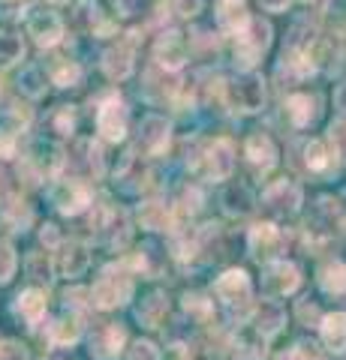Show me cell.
<instances>
[{"label": "cell", "instance_id": "cell-1", "mask_svg": "<svg viewBox=\"0 0 346 360\" xmlns=\"http://www.w3.org/2000/svg\"><path fill=\"white\" fill-rule=\"evenodd\" d=\"M130 297H132V279L127 274H115L111 267L97 279V285L91 291L94 307L99 309H115L121 303H127Z\"/></svg>", "mask_w": 346, "mask_h": 360}, {"label": "cell", "instance_id": "cell-2", "mask_svg": "<svg viewBox=\"0 0 346 360\" xmlns=\"http://www.w3.org/2000/svg\"><path fill=\"white\" fill-rule=\"evenodd\" d=\"M268 42H271V25L262 21V18H250L247 30L238 37V49H235L238 63L250 70V66L256 63V58H259V54L268 49Z\"/></svg>", "mask_w": 346, "mask_h": 360}, {"label": "cell", "instance_id": "cell-3", "mask_svg": "<svg viewBox=\"0 0 346 360\" xmlns=\"http://www.w3.org/2000/svg\"><path fill=\"white\" fill-rule=\"evenodd\" d=\"M51 205L58 207L63 217H75V213H82L91 205V189L79 184V180H61V184L51 189Z\"/></svg>", "mask_w": 346, "mask_h": 360}, {"label": "cell", "instance_id": "cell-4", "mask_svg": "<svg viewBox=\"0 0 346 360\" xmlns=\"http://www.w3.org/2000/svg\"><path fill=\"white\" fill-rule=\"evenodd\" d=\"M97 129L106 141H121L127 135V108L118 96L106 99L97 111Z\"/></svg>", "mask_w": 346, "mask_h": 360}, {"label": "cell", "instance_id": "cell-5", "mask_svg": "<svg viewBox=\"0 0 346 360\" xmlns=\"http://www.w3.org/2000/svg\"><path fill=\"white\" fill-rule=\"evenodd\" d=\"M250 276L244 274V270H226L217 283H214V295L226 303V307H238V303H247L250 300Z\"/></svg>", "mask_w": 346, "mask_h": 360}, {"label": "cell", "instance_id": "cell-6", "mask_svg": "<svg viewBox=\"0 0 346 360\" xmlns=\"http://www.w3.org/2000/svg\"><path fill=\"white\" fill-rule=\"evenodd\" d=\"M127 345V330L121 324H106L91 336V354L97 360H118L124 354Z\"/></svg>", "mask_w": 346, "mask_h": 360}, {"label": "cell", "instance_id": "cell-7", "mask_svg": "<svg viewBox=\"0 0 346 360\" xmlns=\"http://www.w3.org/2000/svg\"><path fill=\"white\" fill-rule=\"evenodd\" d=\"M232 99H235V105L241 111H259L262 103H265V84L259 75H241L235 84H232Z\"/></svg>", "mask_w": 346, "mask_h": 360}, {"label": "cell", "instance_id": "cell-8", "mask_svg": "<svg viewBox=\"0 0 346 360\" xmlns=\"http://www.w3.org/2000/svg\"><path fill=\"white\" fill-rule=\"evenodd\" d=\"M169 120L160 117V115H148L142 120V129H139V141H142V148L148 150V153H160L166 150V144H169Z\"/></svg>", "mask_w": 346, "mask_h": 360}, {"label": "cell", "instance_id": "cell-9", "mask_svg": "<svg viewBox=\"0 0 346 360\" xmlns=\"http://www.w3.org/2000/svg\"><path fill=\"white\" fill-rule=\"evenodd\" d=\"M265 205L277 213H292L301 205V189L292 180H277V184L265 189Z\"/></svg>", "mask_w": 346, "mask_h": 360}, {"label": "cell", "instance_id": "cell-10", "mask_svg": "<svg viewBox=\"0 0 346 360\" xmlns=\"http://www.w3.org/2000/svg\"><path fill=\"white\" fill-rule=\"evenodd\" d=\"M265 285H268V291H274V295H292V291L301 285V274H298L295 264L277 262V264L268 267Z\"/></svg>", "mask_w": 346, "mask_h": 360}, {"label": "cell", "instance_id": "cell-11", "mask_svg": "<svg viewBox=\"0 0 346 360\" xmlns=\"http://www.w3.org/2000/svg\"><path fill=\"white\" fill-rule=\"evenodd\" d=\"M27 30H30V37L37 39L39 45H46V49L58 45L61 37H63V25H61V18L54 13H33Z\"/></svg>", "mask_w": 346, "mask_h": 360}, {"label": "cell", "instance_id": "cell-12", "mask_svg": "<svg viewBox=\"0 0 346 360\" xmlns=\"http://www.w3.org/2000/svg\"><path fill=\"white\" fill-rule=\"evenodd\" d=\"M205 162H208L211 177L226 180V177H232V172H235V148H232L229 141H214L208 156H205Z\"/></svg>", "mask_w": 346, "mask_h": 360}, {"label": "cell", "instance_id": "cell-13", "mask_svg": "<svg viewBox=\"0 0 346 360\" xmlns=\"http://www.w3.org/2000/svg\"><path fill=\"white\" fill-rule=\"evenodd\" d=\"M217 25L223 33H235V37H241V33L247 30L250 15H247V9H244L241 0H223L220 13H217Z\"/></svg>", "mask_w": 346, "mask_h": 360}, {"label": "cell", "instance_id": "cell-14", "mask_svg": "<svg viewBox=\"0 0 346 360\" xmlns=\"http://www.w3.org/2000/svg\"><path fill=\"white\" fill-rule=\"evenodd\" d=\"M277 246H280V231H277L274 225L262 222L250 231V252H253V258H259V262L271 258L277 252Z\"/></svg>", "mask_w": 346, "mask_h": 360}, {"label": "cell", "instance_id": "cell-15", "mask_svg": "<svg viewBox=\"0 0 346 360\" xmlns=\"http://www.w3.org/2000/svg\"><path fill=\"white\" fill-rule=\"evenodd\" d=\"M139 222L148 231L172 229V207L163 205V201H144V205H139Z\"/></svg>", "mask_w": 346, "mask_h": 360}, {"label": "cell", "instance_id": "cell-16", "mask_svg": "<svg viewBox=\"0 0 346 360\" xmlns=\"http://www.w3.org/2000/svg\"><path fill=\"white\" fill-rule=\"evenodd\" d=\"M157 60L166 70H181L187 60V49L178 33H163V39L157 42Z\"/></svg>", "mask_w": 346, "mask_h": 360}, {"label": "cell", "instance_id": "cell-17", "mask_svg": "<svg viewBox=\"0 0 346 360\" xmlns=\"http://www.w3.org/2000/svg\"><path fill=\"white\" fill-rule=\"evenodd\" d=\"M244 153H247V160H250L256 168H271V165L277 162V148H274V141L268 139V135H262V132L250 135Z\"/></svg>", "mask_w": 346, "mask_h": 360}, {"label": "cell", "instance_id": "cell-18", "mask_svg": "<svg viewBox=\"0 0 346 360\" xmlns=\"http://www.w3.org/2000/svg\"><path fill=\"white\" fill-rule=\"evenodd\" d=\"M46 307H49V300L42 291L37 288H27V291H21V295L16 297V312L25 319L27 324H37L42 315H46Z\"/></svg>", "mask_w": 346, "mask_h": 360}, {"label": "cell", "instance_id": "cell-19", "mask_svg": "<svg viewBox=\"0 0 346 360\" xmlns=\"http://www.w3.org/2000/svg\"><path fill=\"white\" fill-rule=\"evenodd\" d=\"M322 340L331 352H346V315L343 312H334L322 319Z\"/></svg>", "mask_w": 346, "mask_h": 360}, {"label": "cell", "instance_id": "cell-20", "mask_svg": "<svg viewBox=\"0 0 346 360\" xmlns=\"http://www.w3.org/2000/svg\"><path fill=\"white\" fill-rule=\"evenodd\" d=\"M79 336H82V324L75 315H61L54 324H49V340L54 345H75L79 342Z\"/></svg>", "mask_w": 346, "mask_h": 360}, {"label": "cell", "instance_id": "cell-21", "mask_svg": "<svg viewBox=\"0 0 346 360\" xmlns=\"http://www.w3.org/2000/svg\"><path fill=\"white\" fill-rule=\"evenodd\" d=\"M87 264H91V255H87V250H85L82 243H70L63 250V255H61V274L66 279L82 276L85 270H87Z\"/></svg>", "mask_w": 346, "mask_h": 360}, {"label": "cell", "instance_id": "cell-22", "mask_svg": "<svg viewBox=\"0 0 346 360\" xmlns=\"http://www.w3.org/2000/svg\"><path fill=\"white\" fill-rule=\"evenodd\" d=\"M103 70L109 72V78H127L132 72V51H130V45H115V49H109L106 58H103Z\"/></svg>", "mask_w": 346, "mask_h": 360}, {"label": "cell", "instance_id": "cell-23", "mask_svg": "<svg viewBox=\"0 0 346 360\" xmlns=\"http://www.w3.org/2000/svg\"><path fill=\"white\" fill-rule=\"evenodd\" d=\"M280 328H283L280 303H262V307L256 309V330H259L262 336H274Z\"/></svg>", "mask_w": 346, "mask_h": 360}, {"label": "cell", "instance_id": "cell-24", "mask_svg": "<svg viewBox=\"0 0 346 360\" xmlns=\"http://www.w3.org/2000/svg\"><path fill=\"white\" fill-rule=\"evenodd\" d=\"M286 115L289 120L295 123V127H307L310 120H314V99L304 96V94H295L286 99Z\"/></svg>", "mask_w": 346, "mask_h": 360}, {"label": "cell", "instance_id": "cell-25", "mask_svg": "<svg viewBox=\"0 0 346 360\" xmlns=\"http://www.w3.org/2000/svg\"><path fill=\"white\" fill-rule=\"evenodd\" d=\"M163 315H166V297L160 295V291L142 300V307H139V321L144 324V328H160Z\"/></svg>", "mask_w": 346, "mask_h": 360}, {"label": "cell", "instance_id": "cell-26", "mask_svg": "<svg viewBox=\"0 0 346 360\" xmlns=\"http://www.w3.org/2000/svg\"><path fill=\"white\" fill-rule=\"evenodd\" d=\"M319 285L326 295H343L346 291V264L334 262L319 274Z\"/></svg>", "mask_w": 346, "mask_h": 360}, {"label": "cell", "instance_id": "cell-27", "mask_svg": "<svg viewBox=\"0 0 346 360\" xmlns=\"http://www.w3.org/2000/svg\"><path fill=\"white\" fill-rule=\"evenodd\" d=\"M18 87H21V94L30 96V99H39L42 94H46V75H42L39 66H30V70L21 72L18 78Z\"/></svg>", "mask_w": 346, "mask_h": 360}, {"label": "cell", "instance_id": "cell-28", "mask_svg": "<svg viewBox=\"0 0 346 360\" xmlns=\"http://www.w3.org/2000/svg\"><path fill=\"white\" fill-rule=\"evenodd\" d=\"M25 267H27V276L33 283H46V285L51 283V262H49L46 252H30Z\"/></svg>", "mask_w": 346, "mask_h": 360}, {"label": "cell", "instance_id": "cell-29", "mask_svg": "<svg viewBox=\"0 0 346 360\" xmlns=\"http://www.w3.org/2000/svg\"><path fill=\"white\" fill-rule=\"evenodd\" d=\"M21 58H25V45H21V39L13 37V33L0 37V66H13Z\"/></svg>", "mask_w": 346, "mask_h": 360}, {"label": "cell", "instance_id": "cell-30", "mask_svg": "<svg viewBox=\"0 0 346 360\" xmlns=\"http://www.w3.org/2000/svg\"><path fill=\"white\" fill-rule=\"evenodd\" d=\"M223 205H226V213H232V217H244V213H250V195H247V189L244 186H235V189H229L226 198H223Z\"/></svg>", "mask_w": 346, "mask_h": 360}, {"label": "cell", "instance_id": "cell-31", "mask_svg": "<svg viewBox=\"0 0 346 360\" xmlns=\"http://www.w3.org/2000/svg\"><path fill=\"white\" fill-rule=\"evenodd\" d=\"M16 267H18V258H16V250L9 240H0V285L9 283L16 276Z\"/></svg>", "mask_w": 346, "mask_h": 360}, {"label": "cell", "instance_id": "cell-32", "mask_svg": "<svg viewBox=\"0 0 346 360\" xmlns=\"http://www.w3.org/2000/svg\"><path fill=\"white\" fill-rule=\"evenodd\" d=\"M304 160H307V165L314 168V172H322V168H328V144L326 141H319V139H314L304 148Z\"/></svg>", "mask_w": 346, "mask_h": 360}, {"label": "cell", "instance_id": "cell-33", "mask_svg": "<svg viewBox=\"0 0 346 360\" xmlns=\"http://www.w3.org/2000/svg\"><path fill=\"white\" fill-rule=\"evenodd\" d=\"M283 360H326V354H322L314 342H298Z\"/></svg>", "mask_w": 346, "mask_h": 360}, {"label": "cell", "instance_id": "cell-34", "mask_svg": "<svg viewBox=\"0 0 346 360\" xmlns=\"http://www.w3.org/2000/svg\"><path fill=\"white\" fill-rule=\"evenodd\" d=\"M79 78H82L79 66L66 63V66H61V70L54 72V84H58V87H75V84H79Z\"/></svg>", "mask_w": 346, "mask_h": 360}, {"label": "cell", "instance_id": "cell-35", "mask_svg": "<svg viewBox=\"0 0 346 360\" xmlns=\"http://www.w3.org/2000/svg\"><path fill=\"white\" fill-rule=\"evenodd\" d=\"M130 360H163V354L157 352V345H154V342L139 340L136 345L130 348Z\"/></svg>", "mask_w": 346, "mask_h": 360}, {"label": "cell", "instance_id": "cell-36", "mask_svg": "<svg viewBox=\"0 0 346 360\" xmlns=\"http://www.w3.org/2000/svg\"><path fill=\"white\" fill-rule=\"evenodd\" d=\"M184 309L193 312V315H202V319H205V315L211 312V303L205 297H199V295H187L184 297Z\"/></svg>", "mask_w": 346, "mask_h": 360}, {"label": "cell", "instance_id": "cell-37", "mask_svg": "<svg viewBox=\"0 0 346 360\" xmlns=\"http://www.w3.org/2000/svg\"><path fill=\"white\" fill-rule=\"evenodd\" d=\"M75 127V117H73V111L70 108H61L58 111V117H54V132H61V135H70Z\"/></svg>", "mask_w": 346, "mask_h": 360}, {"label": "cell", "instance_id": "cell-38", "mask_svg": "<svg viewBox=\"0 0 346 360\" xmlns=\"http://www.w3.org/2000/svg\"><path fill=\"white\" fill-rule=\"evenodd\" d=\"M202 6H205V0H175L178 15H184V18L199 15V13H202Z\"/></svg>", "mask_w": 346, "mask_h": 360}, {"label": "cell", "instance_id": "cell-39", "mask_svg": "<svg viewBox=\"0 0 346 360\" xmlns=\"http://www.w3.org/2000/svg\"><path fill=\"white\" fill-rule=\"evenodd\" d=\"M0 360H30V357H27V352L21 345L4 342V345H0Z\"/></svg>", "mask_w": 346, "mask_h": 360}, {"label": "cell", "instance_id": "cell-40", "mask_svg": "<svg viewBox=\"0 0 346 360\" xmlns=\"http://www.w3.org/2000/svg\"><path fill=\"white\" fill-rule=\"evenodd\" d=\"M13 153H16V135L9 132V129H0V156L9 160Z\"/></svg>", "mask_w": 346, "mask_h": 360}, {"label": "cell", "instance_id": "cell-41", "mask_svg": "<svg viewBox=\"0 0 346 360\" xmlns=\"http://www.w3.org/2000/svg\"><path fill=\"white\" fill-rule=\"evenodd\" d=\"M331 144L340 150V156L346 160V120H343V123H338V127L331 129Z\"/></svg>", "mask_w": 346, "mask_h": 360}, {"label": "cell", "instance_id": "cell-42", "mask_svg": "<svg viewBox=\"0 0 346 360\" xmlns=\"http://www.w3.org/2000/svg\"><path fill=\"white\" fill-rule=\"evenodd\" d=\"M39 238H42V243H46L49 250H54V246L61 243V234H58V229H54V225H42Z\"/></svg>", "mask_w": 346, "mask_h": 360}, {"label": "cell", "instance_id": "cell-43", "mask_svg": "<svg viewBox=\"0 0 346 360\" xmlns=\"http://www.w3.org/2000/svg\"><path fill=\"white\" fill-rule=\"evenodd\" d=\"M166 360H190V348L181 345V342H175L166 348Z\"/></svg>", "mask_w": 346, "mask_h": 360}, {"label": "cell", "instance_id": "cell-44", "mask_svg": "<svg viewBox=\"0 0 346 360\" xmlns=\"http://www.w3.org/2000/svg\"><path fill=\"white\" fill-rule=\"evenodd\" d=\"M9 213H13V219L21 222V225H27L30 222V210L25 207V201H21V207H18V201H13V207H9Z\"/></svg>", "mask_w": 346, "mask_h": 360}, {"label": "cell", "instance_id": "cell-45", "mask_svg": "<svg viewBox=\"0 0 346 360\" xmlns=\"http://www.w3.org/2000/svg\"><path fill=\"white\" fill-rule=\"evenodd\" d=\"M289 4H292V0H259V6L268 9V13H283Z\"/></svg>", "mask_w": 346, "mask_h": 360}, {"label": "cell", "instance_id": "cell-46", "mask_svg": "<svg viewBox=\"0 0 346 360\" xmlns=\"http://www.w3.org/2000/svg\"><path fill=\"white\" fill-rule=\"evenodd\" d=\"M51 4H70V0H51Z\"/></svg>", "mask_w": 346, "mask_h": 360}]
</instances>
